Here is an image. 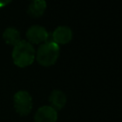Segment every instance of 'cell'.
I'll use <instances>...</instances> for the list:
<instances>
[{"label": "cell", "mask_w": 122, "mask_h": 122, "mask_svg": "<svg viewBox=\"0 0 122 122\" xmlns=\"http://www.w3.org/2000/svg\"><path fill=\"white\" fill-rule=\"evenodd\" d=\"M15 111L21 115H27L32 108V98L27 91H19L13 96Z\"/></svg>", "instance_id": "3"}, {"label": "cell", "mask_w": 122, "mask_h": 122, "mask_svg": "<svg viewBox=\"0 0 122 122\" xmlns=\"http://www.w3.org/2000/svg\"><path fill=\"white\" fill-rule=\"evenodd\" d=\"M8 3H9V2H8V1H6V2H0V9H1V8H2V7H4V6H5V5H7V4H8Z\"/></svg>", "instance_id": "10"}, {"label": "cell", "mask_w": 122, "mask_h": 122, "mask_svg": "<svg viewBox=\"0 0 122 122\" xmlns=\"http://www.w3.org/2000/svg\"><path fill=\"white\" fill-rule=\"evenodd\" d=\"M35 59V51L33 46L25 40H21L12 50V60L18 67L24 68L30 66Z\"/></svg>", "instance_id": "1"}, {"label": "cell", "mask_w": 122, "mask_h": 122, "mask_svg": "<svg viewBox=\"0 0 122 122\" xmlns=\"http://www.w3.org/2000/svg\"><path fill=\"white\" fill-rule=\"evenodd\" d=\"M49 32L47 31V30L42 27V26H31L30 28H29V30L26 32V36L28 38V42H30V44H40L42 42H45L47 39Z\"/></svg>", "instance_id": "4"}, {"label": "cell", "mask_w": 122, "mask_h": 122, "mask_svg": "<svg viewBox=\"0 0 122 122\" xmlns=\"http://www.w3.org/2000/svg\"><path fill=\"white\" fill-rule=\"evenodd\" d=\"M3 39L7 44L15 46L18 42L21 41L20 39V32L15 28H8L3 32Z\"/></svg>", "instance_id": "9"}, {"label": "cell", "mask_w": 122, "mask_h": 122, "mask_svg": "<svg viewBox=\"0 0 122 122\" xmlns=\"http://www.w3.org/2000/svg\"><path fill=\"white\" fill-rule=\"evenodd\" d=\"M53 42L59 46V44H67L72 38L71 30L67 26L57 27L51 33Z\"/></svg>", "instance_id": "6"}, {"label": "cell", "mask_w": 122, "mask_h": 122, "mask_svg": "<svg viewBox=\"0 0 122 122\" xmlns=\"http://www.w3.org/2000/svg\"><path fill=\"white\" fill-rule=\"evenodd\" d=\"M47 8V3L43 0H35L32 1L28 9V12L30 15L33 16V17H39L41 16L45 10Z\"/></svg>", "instance_id": "8"}, {"label": "cell", "mask_w": 122, "mask_h": 122, "mask_svg": "<svg viewBox=\"0 0 122 122\" xmlns=\"http://www.w3.org/2000/svg\"><path fill=\"white\" fill-rule=\"evenodd\" d=\"M49 100H50L51 105V107L56 111V110L62 109L66 105L67 97H66L65 93L63 92H61L60 90H54L51 92Z\"/></svg>", "instance_id": "7"}, {"label": "cell", "mask_w": 122, "mask_h": 122, "mask_svg": "<svg viewBox=\"0 0 122 122\" xmlns=\"http://www.w3.org/2000/svg\"><path fill=\"white\" fill-rule=\"evenodd\" d=\"M60 49L54 42H44L35 52V58L42 66L49 67L53 65L59 57Z\"/></svg>", "instance_id": "2"}, {"label": "cell", "mask_w": 122, "mask_h": 122, "mask_svg": "<svg viewBox=\"0 0 122 122\" xmlns=\"http://www.w3.org/2000/svg\"><path fill=\"white\" fill-rule=\"evenodd\" d=\"M56 120L57 112L51 106L40 107L34 115V122H56Z\"/></svg>", "instance_id": "5"}]
</instances>
